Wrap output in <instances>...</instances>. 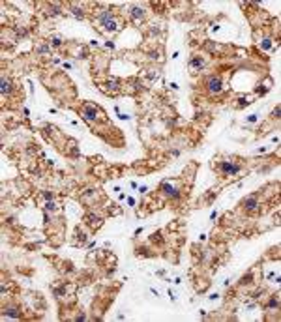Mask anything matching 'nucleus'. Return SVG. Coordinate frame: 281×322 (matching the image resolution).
<instances>
[{"label": "nucleus", "instance_id": "423d86ee", "mask_svg": "<svg viewBox=\"0 0 281 322\" xmlns=\"http://www.w3.org/2000/svg\"><path fill=\"white\" fill-rule=\"evenodd\" d=\"M105 26H107V30H114V28H116L112 21H107V23H105Z\"/></svg>", "mask_w": 281, "mask_h": 322}, {"label": "nucleus", "instance_id": "f257e3e1", "mask_svg": "<svg viewBox=\"0 0 281 322\" xmlns=\"http://www.w3.org/2000/svg\"><path fill=\"white\" fill-rule=\"evenodd\" d=\"M221 171L227 172V174H236V172L240 171V167H238V165H229V163H223V165H221Z\"/></svg>", "mask_w": 281, "mask_h": 322}, {"label": "nucleus", "instance_id": "f03ea898", "mask_svg": "<svg viewBox=\"0 0 281 322\" xmlns=\"http://www.w3.org/2000/svg\"><path fill=\"white\" fill-rule=\"evenodd\" d=\"M208 88H210L212 92H219V90H221V81L216 79V77H212L210 81H208Z\"/></svg>", "mask_w": 281, "mask_h": 322}, {"label": "nucleus", "instance_id": "0eeeda50", "mask_svg": "<svg viewBox=\"0 0 281 322\" xmlns=\"http://www.w3.org/2000/svg\"><path fill=\"white\" fill-rule=\"evenodd\" d=\"M131 11H133V17H142V13H141V9H131Z\"/></svg>", "mask_w": 281, "mask_h": 322}, {"label": "nucleus", "instance_id": "7ed1b4c3", "mask_svg": "<svg viewBox=\"0 0 281 322\" xmlns=\"http://www.w3.org/2000/svg\"><path fill=\"white\" fill-rule=\"evenodd\" d=\"M84 112H86V118H88V120H94L96 118V109H92V107H86Z\"/></svg>", "mask_w": 281, "mask_h": 322}, {"label": "nucleus", "instance_id": "39448f33", "mask_svg": "<svg viewBox=\"0 0 281 322\" xmlns=\"http://www.w3.org/2000/svg\"><path fill=\"white\" fill-rule=\"evenodd\" d=\"M244 204H246V206L249 208V210H253V208L257 206V201H255V198H247V201L244 202Z\"/></svg>", "mask_w": 281, "mask_h": 322}, {"label": "nucleus", "instance_id": "20e7f679", "mask_svg": "<svg viewBox=\"0 0 281 322\" xmlns=\"http://www.w3.org/2000/svg\"><path fill=\"white\" fill-rule=\"evenodd\" d=\"M9 86H11V84H9V81L2 79V94H8V92L11 90V88H9Z\"/></svg>", "mask_w": 281, "mask_h": 322}]
</instances>
